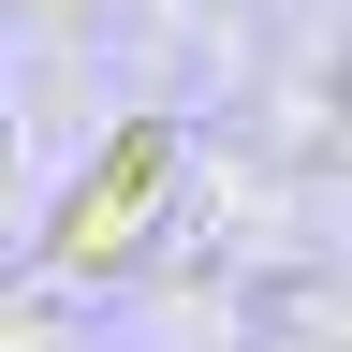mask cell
Wrapping results in <instances>:
<instances>
[{"instance_id":"obj_1","label":"cell","mask_w":352,"mask_h":352,"mask_svg":"<svg viewBox=\"0 0 352 352\" xmlns=\"http://www.w3.org/2000/svg\"><path fill=\"white\" fill-rule=\"evenodd\" d=\"M147 176H162V132H118V147H103V191L74 206V235H59V250H103V220L147 206Z\"/></svg>"}]
</instances>
